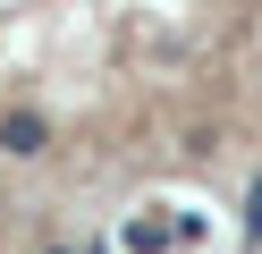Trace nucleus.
Here are the masks:
<instances>
[{
	"instance_id": "1",
	"label": "nucleus",
	"mask_w": 262,
	"mask_h": 254,
	"mask_svg": "<svg viewBox=\"0 0 262 254\" xmlns=\"http://www.w3.org/2000/svg\"><path fill=\"white\" fill-rule=\"evenodd\" d=\"M0 152L9 161H42L51 152V119L42 110H0Z\"/></svg>"
},
{
	"instance_id": "2",
	"label": "nucleus",
	"mask_w": 262,
	"mask_h": 254,
	"mask_svg": "<svg viewBox=\"0 0 262 254\" xmlns=\"http://www.w3.org/2000/svg\"><path fill=\"white\" fill-rule=\"evenodd\" d=\"M127 246H136V254H161V246H169V229H161V220H136V229H127Z\"/></svg>"
},
{
	"instance_id": "3",
	"label": "nucleus",
	"mask_w": 262,
	"mask_h": 254,
	"mask_svg": "<svg viewBox=\"0 0 262 254\" xmlns=\"http://www.w3.org/2000/svg\"><path fill=\"white\" fill-rule=\"evenodd\" d=\"M245 237H254V246H262V178L245 186Z\"/></svg>"
},
{
	"instance_id": "4",
	"label": "nucleus",
	"mask_w": 262,
	"mask_h": 254,
	"mask_svg": "<svg viewBox=\"0 0 262 254\" xmlns=\"http://www.w3.org/2000/svg\"><path fill=\"white\" fill-rule=\"evenodd\" d=\"M42 254H76V246H42Z\"/></svg>"
}]
</instances>
